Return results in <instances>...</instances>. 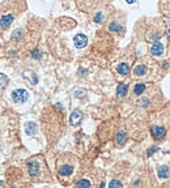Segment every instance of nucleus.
Here are the masks:
<instances>
[{"instance_id": "obj_1", "label": "nucleus", "mask_w": 170, "mask_h": 188, "mask_svg": "<svg viewBox=\"0 0 170 188\" xmlns=\"http://www.w3.org/2000/svg\"><path fill=\"white\" fill-rule=\"evenodd\" d=\"M28 97H29V94L25 89H16L12 91V99L16 103H24L28 99Z\"/></svg>"}, {"instance_id": "obj_2", "label": "nucleus", "mask_w": 170, "mask_h": 188, "mask_svg": "<svg viewBox=\"0 0 170 188\" xmlns=\"http://www.w3.org/2000/svg\"><path fill=\"white\" fill-rule=\"evenodd\" d=\"M73 42H75V46L77 49H84V47L88 45V38H86V36H84V34H77V36H75V38H73Z\"/></svg>"}, {"instance_id": "obj_3", "label": "nucleus", "mask_w": 170, "mask_h": 188, "mask_svg": "<svg viewBox=\"0 0 170 188\" xmlns=\"http://www.w3.org/2000/svg\"><path fill=\"white\" fill-rule=\"evenodd\" d=\"M152 135H153L154 138L161 140V138H164L165 135H166V131H165V128L161 125H153L152 127Z\"/></svg>"}, {"instance_id": "obj_4", "label": "nucleus", "mask_w": 170, "mask_h": 188, "mask_svg": "<svg viewBox=\"0 0 170 188\" xmlns=\"http://www.w3.org/2000/svg\"><path fill=\"white\" fill-rule=\"evenodd\" d=\"M81 119H82V112L80 110H75L71 114V118H69V121H71L72 125H78L81 123Z\"/></svg>"}, {"instance_id": "obj_5", "label": "nucleus", "mask_w": 170, "mask_h": 188, "mask_svg": "<svg viewBox=\"0 0 170 188\" xmlns=\"http://www.w3.org/2000/svg\"><path fill=\"white\" fill-rule=\"evenodd\" d=\"M164 52V45L161 42H154L151 47V54L154 56H160Z\"/></svg>"}, {"instance_id": "obj_6", "label": "nucleus", "mask_w": 170, "mask_h": 188, "mask_svg": "<svg viewBox=\"0 0 170 188\" xmlns=\"http://www.w3.org/2000/svg\"><path fill=\"white\" fill-rule=\"evenodd\" d=\"M28 171L30 176H37L39 174V165L37 162H28Z\"/></svg>"}, {"instance_id": "obj_7", "label": "nucleus", "mask_w": 170, "mask_h": 188, "mask_svg": "<svg viewBox=\"0 0 170 188\" xmlns=\"http://www.w3.org/2000/svg\"><path fill=\"white\" fill-rule=\"evenodd\" d=\"M23 76H24L25 80H28L32 85H34V84H37V82H38V78L36 76V73L32 72V71H24Z\"/></svg>"}, {"instance_id": "obj_8", "label": "nucleus", "mask_w": 170, "mask_h": 188, "mask_svg": "<svg viewBox=\"0 0 170 188\" xmlns=\"http://www.w3.org/2000/svg\"><path fill=\"white\" fill-rule=\"evenodd\" d=\"M13 22V16L12 15H5L0 19V28H8Z\"/></svg>"}, {"instance_id": "obj_9", "label": "nucleus", "mask_w": 170, "mask_h": 188, "mask_svg": "<svg viewBox=\"0 0 170 188\" xmlns=\"http://www.w3.org/2000/svg\"><path fill=\"white\" fill-rule=\"evenodd\" d=\"M25 132L26 135H29V136H33V135H36L37 132V124L33 123V121H29V123L25 124Z\"/></svg>"}, {"instance_id": "obj_10", "label": "nucleus", "mask_w": 170, "mask_h": 188, "mask_svg": "<svg viewBox=\"0 0 170 188\" xmlns=\"http://www.w3.org/2000/svg\"><path fill=\"white\" fill-rule=\"evenodd\" d=\"M58 173H59V175H62V176L71 175V174L73 173V167L72 166H69V165H64V166H62V167H59Z\"/></svg>"}, {"instance_id": "obj_11", "label": "nucleus", "mask_w": 170, "mask_h": 188, "mask_svg": "<svg viewBox=\"0 0 170 188\" xmlns=\"http://www.w3.org/2000/svg\"><path fill=\"white\" fill-rule=\"evenodd\" d=\"M116 71L119 75L122 76H127L128 73H130V65L127 63H120L119 65L116 67Z\"/></svg>"}, {"instance_id": "obj_12", "label": "nucleus", "mask_w": 170, "mask_h": 188, "mask_svg": "<svg viewBox=\"0 0 170 188\" xmlns=\"http://www.w3.org/2000/svg\"><path fill=\"white\" fill-rule=\"evenodd\" d=\"M127 90H128L127 84H119L116 88V95L118 97H124V95L127 94Z\"/></svg>"}, {"instance_id": "obj_13", "label": "nucleus", "mask_w": 170, "mask_h": 188, "mask_svg": "<svg viewBox=\"0 0 170 188\" xmlns=\"http://www.w3.org/2000/svg\"><path fill=\"white\" fill-rule=\"evenodd\" d=\"M157 175L161 179H166L169 178V167L168 166H161L158 169V171H157Z\"/></svg>"}, {"instance_id": "obj_14", "label": "nucleus", "mask_w": 170, "mask_h": 188, "mask_svg": "<svg viewBox=\"0 0 170 188\" xmlns=\"http://www.w3.org/2000/svg\"><path fill=\"white\" fill-rule=\"evenodd\" d=\"M126 137H127L126 132H123V131L118 132V135H116V142L119 144V145H123V144L126 142Z\"/></svg>"}, {"instance_id": "obj_15", "label": "nucleus", "mask_w": 170, "mask_h": 188, "mask_svg": "<svg viewBox=\"0 0 170 188\" xmlns=\"http://www.w3.org/2000/svg\"><path fill=\"white\" fill-rule=\"evenodd\" d=\"M8 82H9V78H8V76L4 75V73H0V89L5 88V86L8 85Z\"/></svg>"}, {"instance_id": "obj_16", "label": "nucleus", "mask_w": 170, "mask_h": 188, "mask_svg": "<svg viewBox=\"0 0 170 188\" xmlns=\"http://www.w3.org/2000/svg\"><path fill=\"white\" fill-rule=\"evenodd\" d=\"M134 73L136 76H144L147 73V68L144 67V65H137V67L134 69Z\"/></svg>"}, {"instance_id": "obj_17", "label": "nucleus", "mask_w": 170, "mask_h": 188, "mask_svg": "<svg viewBox=\"0 0 170 188\" xmlns=\"http://www.w3.org/2000/svg\"><path fill=\"white\" fill-rule=\"evenodd\" d=\"M144 90H145V84H136L134 88V93L136 95H140L144 93Z\"/></svg>"}, {"instance_id": "obj_18", "label": "nucleus", "mask_w": 170, "mask_h": 188, "mask_svg": "<svg viewBox=\"0 0 170 188\" xmlns=\"http://www.w3.org/2000/svg\"><path fill=\"white\" fill-rule=\"evenodd\" d=\"M109 30H110V32L119 33V32H122V26L119 24H116V22H111L110 25H109Z\"/></svg>"}, {"instance_id": "obj_19", "label": "nucleus", "mask_w": 170, "mask_h": 188, "mask_svg": "<svg viewBox=\"0 0 170 188\" xmlns=\"http://www.w3.org/2000/svg\"><path fill=\"white\" fill-rule=\"evenodd\" d=\"M76 187H90V182L89 180H85V179H82V180H78L76 182Z\"/></svg>"}, {"instance_id": "obj_20", "label": "nucleus", "mask_w": 170, "mask_h": 188, "mask_svg": "<svg viewBox=\"0 0 170 188\" xmlns=\"http://www.w3.org/2000/svg\"><path fill=\"white\" fill-rule=\"evenodd\" d=\"M109 187L110 188H114V187H122V183L118 182V180H111L110 183H109Z\"/></svg>"}, {"instance_id": "obj_21", "label": "nucleus", "mask_w": 170, "mask_h": 188, "mask_svg": "<svg viewBox=\"0 0 170 188\" xmlns=\"http://www.w3.org/2000/svg\"><path fill=\"white\" fill-rule=\"evenodd\" d=\"M94 21H95V22H102V13H101V12L95 15V17H94Z\"/></svg>"}, {"instance_id": "obj_22", "label": "nucleus", "mask_w": 170, "mask_h": 188, "mask_svg": "<svg viewBox=\"0 0 170 188\" xmlns=\"http://www.w3.org/2000/svg\"><path fill=\"white\" fill-rule=\"evenodd\" d=\"M156 152H158V148L157 146H153V148H151L149 150H148V157H151L153 153H156Z\"/></svg>"}, {"instance_id": "obj_23", "label": "nucleus", "mask_w": 170, "mask_h": 188, "mask_svg": "<svg viewBox=\"0 0 170 188\" xmlns=\"http://www.w3.org/2000/svg\"><path fill=\"white\" fill-rule=\"evenodd\" d=\"M32 56H33V59H39V58H41V52H39V51H33Z\"/></svg>"}, {"instance_id": "obj_24", "label": "nucleus", "mask_w": 170, "mask_h": 188, "mask_svg": "<svg viewBox=\"0 0 170 188\" xmlns=\"http://www.w3.org/2000/svg\"><path fill=\"white\" fill-rule=\"evenodd\" d=\"M140 104H141V106H147V104H148V99H141Z\"/></svg>"}, {"instance_id": "obj_25", "label": "nucleus", "mask_w": 170, "mask_h": 188, "mask_svg": "<svg viewBox=\"0 0 170 188\" xmlns=\"http://www.w3.org/2000/svg\"><path fill=\"white\" fill-rule=\"evenodd\" d=\"M82 95V91H76V97H81Z\"/></svg>"}, {"instance_id": "obj_26", "label": "nucleus", "mask_w": 170, "mask_h": 188, "mask_svg": "<svg viewBox=\"0 0 170 188\" xmlns=\"http://www.w3.org/2000/svg\"><path fill=\"white\" fill-rule=\"evenodd\" d=\"M168 39H169V43H170V28L168 30Z\"/></svg>"}, {"instance_id": "obj_27", "label": "nucleus", "mask_w": 170, "mask_h": 188, "mask_svg": "<svg viewBox=\"0 0 170 188\" xmlns=\"http://www.w3.org/2000/svg\"><path fill=\"white\" fill-rule=\"evenodd\" d=\"M126 2H127L128 4H132V3H135V0H126Z\"/></svg>"}, {"instance_id": "obj_28", "label": "nucleus", "mask_w": 170, "mask_h": 188, "mask_svg": "<svg viewBox=\"0 0 170 188\" xmlns=\"http://www.w3.org/2000/svg\"><path fill=\"white\" fill-rule=\"evenodd\" d=\"M2 184H3V182H2V180H0V186H2Z\"/></svg>"}]
</instances>
